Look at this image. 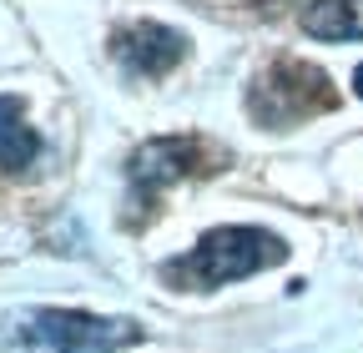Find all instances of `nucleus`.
I'll use <instances>...</instances> for the list:
<instances>
[{"mask_svg": "<svg viewBox=\"0 0 363 353\" xmlns=\"http://www.w3.org/2000/svg\"><path fill=\"white\" fill-rule=\"evenodd\" d=\"M288 262V242L267 228H212L207 237H197L182 257H172L162 278L182 293H212L227 283L257 278L267 268Z\"/></svg>", "mask_w": 363, "mask_h": 353, "instance_id": "1", "label": "nucleus"}, {"mask_svg": "<svg viewBox=\"0 0 363 353\" xmlns=\"http://www.w3.org/2000/svg\"><path fill=\"white\" fill-rule=\"evenodd\" d=\"M126 343H136L131 318L81 308H11L0 318V353H116Z\"/></svg>", "mask_w": 363, "mask_h": 353, "instance_id": "2", "label": "nucleus"}, {"mask_svg": "<svg viewBox=\"0 0 363 353\" xmlns=\"http://www.w3.org/2000/svg\"><path fill=\"white\" fill-rule=\"evenodd\" d=\"M252 116L262 126H298L318 111L333 106V91H328V76L313 71L303 61H278L267 66L257 81H252V96H247Z\"/></svg>", "mask_w": 363, "mask_h": 353, "instance_id": "3", "label": "nucleus"}, {"mask_svg": "<svg viewBox=\"0 0 363 353\" xmlns=\"http://www.w3.org/2000/svg\"><path fill=\"white\" fill-rule=\"evenodd\" d=\"M207 142L202 137H157L147 147H136L131 162H126V182H131V197L136 207H152L167 187L187 182L197 172H212L207 167Z\"/></svg>", "mask_w": 363, "mask_h": 353, "instance_id": "4", "label": "nucleus"}, {"mask_svg": "<svg viewBox=\"0 0 363 353\" xmlns=\"http://www.w3.org/2000/svg\"><path fill=\"white\" fill-rule=\"evenodd\" d=\"M111 56H116V66L126 76L157 81L172 66H182V56H187V35L172 30V26H162V21H131L126 30H116Z\"/></svg>", "mask_w": 363, "mask_h": 353, "instance_id": "5", "label": "nucleus"}, {"mask_svg": "<svg viewBox=\"0 0 363 353\" xmlns=\"http://www.w3.org/2000/svg\"><path fill=\"white\" fill-rule=\"evenodd\" d=\"M298 21L313 40H363V0H308Z\"/></svg>", "mask_w": 363, "mask_h": 353, "instance_id": "6", "label": "nucleus"}, {"mask_svg": "<svg viewBox=\"0 0 363 353\" xmlns=\"http://www.w3.org/2000/svg\"><path fill=\"white\" fill-rule=\"evenodd\" d=\"M35 157H40L35 126L26 121L16 96H0V167H6V172H26Z\"/></svg>", "mask_w": 363, "mask_h": 353, "instance_id": "7", "label": "nucleus"}, {"mask_svg": "<svg viewBox=\"0 0 363 353\" xmlns=\"http://www.w3.org/2000/svg\"><path fill=\"white\" fill-rule=\"evenodd\" d=\"M353 91H358V96H363V66H358V71H353Z\"/></svg>", "mask_w": 363, "mask_h": 353, "instance_id": "8", "label": "nucleus"}]
</instances>
